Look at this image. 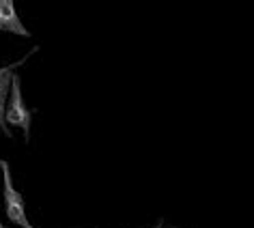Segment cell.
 I'll return each instance as SVG.
<instances>
[{
  "mask_svg": "<svg viewBox=\"0 0 254 228\" xmlns=\"http://www.w3.org/2000/svg\"><path fill=\"white\" fill-rule=\"evenodd\" d=\"M30 121H33V112L26 108L24 104V97H22V82H20V75L13 73L11 78V91H9V99H7V106H4V123L7 127H20L24 131V136H30Z\"/></svg>",
  "mask_w": 254,
  "mask_h": 228,
  "instance_id": "1",
  "label": "cell"
},
{
  "mask_svg": "<svg viewBox=\"0 0 254 228\" xmlns=\"http://www.w3.org/2000/svg\"><path fill=\"white\" fill-rule=\"evenodd\" d=\"M0 168H2V196H4V213L11 224L20 228H35L26 218V207H24L22 194L13 187V179H11L9 164L0 160Z\"/></svg>",
  "mask_w": 254,
  "mask_h": 228,
  "instance_id": "2",
  "label": "cell"
},
{
  "mask_svg": "<svg viewBox=\"0 0 254 228\" xmlns=\"http://www.w3.org/2000/svg\"><path fill=\"white\" fill-rule=\"evenodd\" d=\"M26 58H22L20 62H13V65L0 67V129H2L9 138H13V134H11V129L7 127V123H4V106H7V97H9V91H11V78H13L15 69H20L24 65Z\"/></svg>",
  "mask_w": 254,
  "mask_h": 228,
  "instance_id": "3",
  "label": "cell"
},
{
  "mask_svg": "<svg viewBox=\"0 0 254 228\" xmlns=\"http://www.w3.org/2000/svg\"><path fill=\"white\" fill-rule=\"evenodd\" d=\"M0 30H7V33L20 37H30V33L24 28L20 15H17L13 0H0Z\"/></svg>",
  "mask_w": 254,
  "mask_h": 228,
  "instance_id": "4",
  "label": "cell"
},
{
  "mask_svg": "<svg viewBox=\"0 0 254 228\" xmlns=\"http://www.w3.org/2000/svg\"><path fill=\"white\" fill-rule=\"evenodd\" d=\"M153 228H166V226H164V224H162V222H160V224H157V226H153Z\"/></svg>",
  "mask_w": 254,
  "mask_h": 228,
  "instance_id": "5",
  "label": "cell"
},
{
  "mask_svg": "<svg viewBox=\"0 0 254 228\" xmlns=\"http://www.w3.org/2000/svg\"><path fill=\"white\" fill-rule=\"evenodd\" d=\"M0 228H7V226H2V222H0Z\"/></svg>",
  "mask_w": 254,
  "mask_h": 228,
  "instance_id": "6",
  "label": "cell"
}]
</instances>
